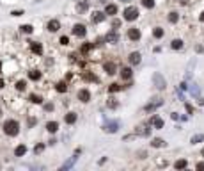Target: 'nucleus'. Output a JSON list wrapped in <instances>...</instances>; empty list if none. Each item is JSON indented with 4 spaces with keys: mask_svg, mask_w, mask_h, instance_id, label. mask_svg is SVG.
Wrapping results in <instances>:
<instances>
[{
    "mask_svg": "<svg viewBox=\"0 0 204 171\" xmlns=\"http://www.w3.org/2000/svg\"><path fill=\"white\" fill-rule=\"evenodd\" d=\"M30 52H34L36 55H43V45L37 41H30Z\"/></svg>",
    "mask_w": 204,
    "mask_h": 171,
    "instance_id": "f3484780",
    "label": "nucleus"
},
{
    "mask_svg": "<svg viewBox=\"0 0 204 171\" xmlns=\"http://www.w3.org/2000/svg\"><path fill=\"white\" fill-rule=\"evenodd\" d=\"M105 18H107L105 11H94V12H92V16H91L92 23H101V21H105Z\"/></svg>",
    "mask_w": 204,
    "mask_h": 171,
    "instance_id": "9d476101",
    "label": "nucleus"
},
{
    "mask_svg": "<svg viewBox=\"0 0 204 171\" xmlns=\"http://www.w3.org/2000/svg\"><path fill=\"white\" fill-rule=\"evenodd\" d=\"M140 30L137 29V27H131V29H128V39L130 41H139L140 39Z\"/></svg>",
    "mask_w": 204,
    "mask_h": 171,
    "instance_id": "9b49d317",
    "label": "nucleus"
},
{
    "mask_svg": "<svg viewBox=\"0 0 204 171\" xmlns=\"http://www.w3.org/2000/svg\"><path fill=\"white\" fill-rule=\"evenodd\" d=\"M76 98H78L80 102L87 103V102H91V91H89V89H80L78 95H76Z\"/></svg>",
    "mask_w": 204,
    "mask_h": 171,
    "instance_id": "4468645a",
    "label": "nucleus"
},
{
    "mask_svg": "<svg viewBox=\"0 0 204 171\" xmlns=\"http://www.w3.org/2000/svg\"><path fill=\"white\" fill-rule=\"evenodd\" d=\"M179 87H181V91H187V89H188V86H187V82H181V86H179Z\"/></svg>",
    "mask_w": 204,
    "mask_h": 171,
    "instance_id": "603ef678",
    "label": "nucleus"
},
{
    "mask_svg": "<svg viewBox=\"0 0 204 171\" xmlns=\"http://www.w3.org/2000/svg\"><path fill=\"white\" fill-rule=\"evenodd\" d=\"M83 80H87V82H99V79H98L92 71H85V73H83Z\"/></svg>",
    "mask_w": 204,
    "mask_h": 171,
    "instance_id": "b1692460",
    "label": "nucleus"
},
{
    "mask_svg": "<svg viewBox=\"0 0 204 171\" xmlns=\"http://www.w3.org/2000/svg\"><path fill=\"white\" fill-rule=\"evenodd\" d=\"M121 23H123L121 20H117V18H114V20H112V29H114V30H115V29H119V27H121Z\"/></svg>",
    "mask_w": 204,
    "mask_h": 171,
    "instance_id": "37998d69",
    "label": "nucleus"
},
{
    "mask_svg": "<svg viewBox=\"0 0 204 171\" xmlns=\"http://www.w3.org/2000/svg\"><path fill=\"white\" fill-rule=\"evenodd\" d=\"M43 152H44V143H39V145H36V146H34V153H36V155L43 153Z\"/></svg>",
    "mask_w": 204,
    "mask_h": 171,
    "instance_id": "58836bf2",
    "label": "nucleus"
},
{
    "mask_svg": "<svg viewBox=\"0 0 204 171\" xmlns=\"http://www.w3.org/2000/svg\"><path fill=\"white\" fill-rule=\"evenodd\" d=\"M151 125H139L137 127V130H135V134L137 136H142V137H149L151 136V128H149Z\"/></svg>",
    "mask_w": 204,
    "mask_h": 171,
    "instance_id": "6e6552de",
    "label": "nucleus"
},
{
    "mask_svg": "<svg viewBox=\"0 0 204 171\" xmlns=\"http://www.w3.org/2000/svg\"><path fill=\"white\" fill-rule=\"evenodd\" d=\"M163 34H165V32H163V29H162V27H155V29H153V36H155L156 39H162V37H163Z\"/></svg>",
    "mask_w": 204,
    "mask_h": 171,
    "instance_id": "72a5a7b5",
    "label": "nucleus"
},
{
    "mask_svg": "<svg viewBox=\"0 0 204 171\" xmlns=\"http://www.w3.org/2000/svg\"><path fill=\"white\" fill-rule=\"evenodd\" d=\"M105 14H108V16L117 14V5H115V4H108V5L105 7Z\"/></svg>",
    "mask_w": 204,
    "mask_h": 171,
    "instance_id": "5701e85b",
    "label": "nucleus"
},
{
    "mask_svg": "<svg viewBox=\"0 0 204 171\" xmlns=\"http://www.w3.org/2000/svg\"><path fill=\"white\" fill-rule=\"evenodd\" d=\"M140 2H142V5L146 9H153L155 7V0H140Z\"/></svg>",
    "mask_w": 204,
    "mask_h": 171,
    "instance_id": "ea45409f",
    "label": "nucleus"
},
{
    "mask_svg": "<svg viewBox=\"0 0 204 171\" xmlns=\"http://www.w3.org/2000/svg\"><path fill=\"white\" fill-rule=\"evenodd\" d=\"M103 43H105V37H96V41H94L96 46H99V45H103Z\"/></svg>",
    "mask_w": 204,
    "mask_h": 171,
    "instance_id": "8fccbe9b",
    "label": "nucleus"
},
{
    "mask_svg": "<svg viewBox=\"0 0 204 171\" xmlns=\"http://www.w3.org/2000/svg\"><path fill=\"white\" fill-rule=\"evenodd\" d=\"M76 120H78V114H76V112H68V114L64 116V121H66L68 125H75Z\"/></svg>",
    "mask_w": 204,
    "mask_h": 171,
    "instance_id": "aec40b11",
    "label": "nucleus"
},
{
    "mask_svg": "<svg viewBox=\"0 0 204 171\" xmlns=\"http://www.w3.org/2000/svg\"><path fill=\"white\" fill-rule=\"evenodd\" d=\"M46 29H48V32H57V30L60 29V21H59L57 18H52V20L48 21Z\"/></svg>",
    "mask_w": 204,
    "mask_h": 171,
    "instance_id": "2eb2a0df",
    "label": "nucleus"
},
{
    "mask_svg": "<svg viewBox=\"0 0 204 171\" xmlns=\"http://www.w3.org/2000/svg\"><path fill=\"white\" fill-rule=\"evenodd\" d=\"M171 48L172 50H181L183 48V41L181 39H172L171 41Z\"/></svg>",
    "mask_w": 204,
    "mask_h": 171,
    "instance_id": "c85d7f7f",
    "label": "nucleus"
},
{
    "mask_svg": "<svg viewBox=\"0 0 204 171\" xmlns=\"http://www.w3.org/2000/svg\"><path fill=\"white\" fill-rule=\"evenodd\" d=\"M201 155H203V157H204V148H203V150H201Z\"/></svg>",
    "mask_w": 204,
    "mask_h": 171,
    "instance_id": "680f3d73",
    "label": "nucleus"
},
{
    "mask_svg": "<svg viewBox=\"0 0 204 171\" xmlns=\"http://www.w3.org/2000/svg\"><path fill=\"white\" fill-rule=\"evenodd\" d=\"M76 161H78V153H76V155H73V157H71V159H69V161H68V162H66V164H64L60 170L66 171V170H69V168H73V166L76 164Z\"/></svg>",
    "mask_w": 204,
    "mask_h": 171,
    "instance_id": "412c9836",
    "label": "nucleus"
},
{
    "mask_svg": "<svg viewBox=\"0 0 204 171\" xmlns=\"http://www.w3.org/2000/svg\"><path fill=\"white\" fill-rule=\"evenodd\" d=\"M195 168H197L199 171H201V170H204V162H197V166H195Z\"/></svg>",
    "mask_w": 204,
    "mask_h": 171,
    "instance_id": "6e6d98bb",
    "label": "nucleus"
},
{
    "mask_svg": "<svg viewBox=\"0 0 204 171\" xmlns=\"http://www.w3.org/2000/svg\"><path fill=\"white\" fill-rule=\"evenodd\" d=\"M103 130H105L107 134H115V132L119 130V121H107V123L103 125Z\"/></svg>",
    "mask_w": 204,
    "mask_h": 171,
    "instance_id": "423d86ee",
    "label": "nucleus"
},
{
    "mask_svg": "<svg viewBox=\"0 0 204 171\" xmlns=\"http://www.w3.org/2000/svg\"><path fill=\"white\" fill-rule=\"evenodd\" d=\"M2 128L5 132V136H9V137H16L20 134V123L16 120H5L4 125H2Z\"/></svg>",
    "mask_w": 204,
    "mask_h": 171,
    "instance_id": "f257e3e1",
    "label": "nucleus"
},
{
    "mask_svg": "<svg viewBox=\"0 0 204 171\" xmlns=\"http://www.w3.org/2000/svg\"><path fill=\"white\" fill-rule=\"evenodd\" d=\"M194 66H195V59H194V61H190V64H188V70H187V80L192 77V68H194Z\"/></svg>",
    "mask_w": 204,
    "mask_h": 171,
    "instance_id": "a19ab883",
    "label": "nucleus"
},
{
    "mask_svg": "<svg viewBox=\"0 0 204 171\" xmlns=\"http://www.w3.org/2000/svg\"><path fill=\"white\" fill-rule=\"evenodd\" d=\"M55 89H57L59 93H66V91H68V84H66L64 80H60V82L55 84Z\"/></svg>",
    "mask_w": 204,
    "mask_h": 171,
    "instance_id": "2f4dec72",
    "label": "nucleus"
},
{
    "mask_svg": "<svg viewBox=\"0 0 204 171\" xmlns=\"http://www.w3.org/2000/svg\"><path fill=\"white\" fill-rule=\"evenodd\" d=\"M60 45H64V46L69 45V37H68V36H62V37H60Z\"/></svg>",
    "mask_w": 204,
    "mask_h": 171,
    "instance_id": "49530a36",
    "label": "nucleus"
},
{
    "mask_svg": "<svg viewBox=\"0 0 204 171\" xmlns=\"http://www.w3.org/2000/svg\"><path fill=\"white\" fill-rule=\"evenodd\" d=\"M199 20H201V21H203V23H204V11H203V12H201V16H199Z\"/></svg>",
    "mask_w": 204,
    "mask_h": 171,
    "instance_id": "bf43d9fd",
    "label": "nucleus"
},
{
    "mask_svg": "<svg viewBox=\"0 0 204 171\" xmlns=\"http://www.w3.org/2000/svg\"><path fill=\"white\" fill-rule=\"evenodd\" d=\"M75 7H76V12H78V14H85V12L89 11V2H87V0H76Z\"/></svg>",
    "mask_w": 204,
    "mask_h": 171,
    "instance_id": "0eeeda50",
    "label": "nucleus"
},
{
    "mask_svg": "<svg viewBox=\"0 0 204 171\" xmlns=\"http://www.w3.org/2000/svg\"><path fill=\"white\" fill-rule=\"evenodd\" d=\"M153 84H155V87H158V89H165L167 87V82H165V79H163V75L162 73H153Z\"/></svg>",
    "mask_w": 204,
    "mask_h": 171,
    "instance_id": "7ed1b4c3",
    "label": "nucleus"
},
{
    "mask_svg": "<svg viewBox=\"0 0 204 171\" xmlns=\"http://www.w3.org/2000/svg\"><path fill=\"white\" fill-rule=\"evenodd\" d=\"M197 100H199V105H204V96H199Z\"/></svg>",
    "mask_w": 204,
    "mask_h": 171,
    "instance_id": "4d7b16f0",
    "label": "nucleus"
},
{
    "mask_svg": "<svg viewBox=\"0 0 204 171\" xmlns=\"http://www.w3.org/2000/svg\"><path fill=\"white\" fill-rule=\"evenodd\" d=\"M123 18H124L126 21H135V20L139 18V9H137V7H133V5L126 7V9L123 11Z\"/></svg>",
    "mask_w": 204,
    "mask_h": 171,
    "instance_id": "f03ea898",
    "label": "nucleus"
},
{
    "mask_svg": "<svg viewBox=\"0 0 204 171\" xmlns=\"http://www.w3.org/2000/svg\"><path fill=\"white\" fill-rule=\"evenodd\" d=\"M4 86H5V82H4V79H0V89H2Z\"/></svg>",
    "mask_w": 204,
    "mask_h": 171,
    "instance_id": "13d9d810",
    "label": "nucleus"
},
{
    "mask_svg": "<svg viewBox=\"0 0 204 171\" xmlns=\"http://www.w3.org/2000/svg\"><path fill=\"white\" fill-rule=\"evenodd\" d=\"M36 123H37L36 118H28V120H27V125H28V127H36Z\"/></svg>",
    "mask_w": 204,
    "mask_h": 171,
    "instance_id": "c03bdc74",
    "label": "nucleus"
},
{
    "mask_svg": "<svg viewBox=\"0 0 204 171\" xmlns=\"http://www.w3.org/2000/svg\"><path fill=\"white\" fill-rule=\"evenodd\" d=\"M28 100H30L32 103H43V96L37 95V93H30V95H28Z\"/></svg>",
    "mask_w": 204,
    "mask_h": 171,
    "instance_id": "393cba45",
    "label": "nucleus"
},
{
    "mask_svg": "<svg viewBox=\"0 0 204 171\" xmlns=\"http://www.w3.org/2000/svg\"><path fill=\"white\" fill-rule=\"evenodd\" d=\"M167 20H169L171 23H178V20H179V14H178L176 11H172V12H169V16H167Z\"/></svg>",
    "mask_w": 204,
    "mask_h": 171,
    "instance_id": "f704fd0d",
    "label": "nucleus"
},
{
    "mask_svg": "<svg viewBox=\"0 0 204 171\" xmlns=\"http://www.w3.org/2000/svg\"><path fill=\"white\" fill-rule=\"evenodd\" d=\"M44 127H46V130H48L50 134H57L59 128H60V127H59V121H48Z\"/></svg>",
    "mask_w": 204,
    "mask_h": 171,
    "instance_id": "6ab92c4d",
    "label": "nucleus"
},
{
    "mask_svg": "<svg viewBox=\"0 0 204 171\" xmlns=\"http://www.w3.org/2000/svg\"><path fill=\"white\" fill-rule=\"evenodd\" d=\"M25 153H27V146H25V145L16 146V150H14V155H16V157H23Z\"/></svg>",
    "mask_w": 204,
    "mask_h": 171,
    "instance_id": "bb28decb",
    "label": "nucleus"
},
{
    "mask_svg": "<svg viewBox=\"0 0 204 171\" xmlns=\"http://www.w3.org/2000/svg\"><path fill=\"white\" fill-rule=\"evenodd\" d=\"M92 48H94V45H92V43H85V45H82L80 52H82V55H87V54H89Z\"/></svg>",
    "mask_w": 204,
    "mask_h": 171,
    "instance_id": "c756f323",
    "label": "nucleus"
},
{
    "mask_svg": "<svg viewBox=\"0 0 204 171\" xmlns=\"http://www.w3.org/2000/svg\"><path fill=\"white\" fill-rule=\"evenodd\" d=\"M105 41H107V43L115 45V43H119V34H117L115 30H112V32H108V34L105 36Z\"/></svg>",
    "mask_w": 204,
    "mask_h": 171,
    "instance_id": "dca6fc26",
    "label": "nucleus"
},
{
    "mask_svg": "<svg viewBox=\"0 0 204 171\" xmlns=\"http://www.w3.org/2000/svg\"><path fill=\"white\" fill-rule=\"evenodd\" d=\"M162 105H163V100H162V98H153V100L144 107V111H146V112H155V111H156L158 107H162Z\"/></svg>",
    "mask_w": 204,
    "mask_h": 171,
    "instance_id": "20e7f679",
    "label": "nucleus"
},
{
    "mask_svg": "<svg viewBox=\"0 0 204 171\" xmlns=\"http://www.w3.org/2000/svg\"><path fill=\"white\" fill-rule=\"evenodd\" d=\"M140 61H142V55H140V52H131V54L128 55V62H130L131 66H137V64H140Z\"/></svg>",
    "mask_w": 204,
    "mask_h": 171,
    "instance_id": "1a4fd4ad",
    "label": "nucleus"
},
{
    "mask_svg": "<svg viewBox=\"0 0 204 171\" xmlns=\"http://www.w3.org/2000/svg\"><path fill=\"white\" fill-rule=\"evenodd\" d=\"M103 70H105L107 75H115V71H117V64L112 62V61H108V62L103 64Z\"/></svg>",
    "mask_w": 204,
    "mask_h": 171,
    "instance_id": "f8f14e48",
    "label": "nucleus"
},
{
    "mask_svg": "<svg viewBox=\"0 0 204 171\" xmlns=\"http://www.w3.org/2000/svg\"><path fill=\"white\" fill-rule=\"evenodd\" d=\"M0 73H2V61H0Z\"/></svg>",
    "mask_w": 204,
    "mask_h": 171,
    "instance_id": "e2e57ef3",
    "label": "nucleus"
},
{
    "mask_svg": "<svg viewBox=\"0 0 204 171\" xmlns=\"http://www.w3.org/2000/svg\"><path fill=\"white\" fill-rule=\"evenodd\" d=\"M28 79L30 80H39L41 79V71L39 70H30L28 71Z\"/></svg>",
    "mask_w": 204,
    "mask_h": 171,
    "instance_id": "7c9ffc66",
    "label": "nucleus"
},
{
    "mask_svg": "<svg viewBox=\"0 0 204 171\" xmlns=\"http://www.w3.org/2000/svg\"><path fill=\"white\" fill-rule=\"evenodd\" d=\"M146 157H147L146 152H139V159H146Z\"/></svg>",
    "mask_w": 204,
    "mask_h": 171,
    "instance_id": "5fc2aeb1",
    "label": "nucleus"
},
{
    "mask_svg": "<svg viewBox=\"0 0 204 171\" xmlns=\"http://www.w3.org/2000/svg\"><path fill=\"white\" fill-rule=\"evenodd\" d=\"M171 118H172V120H176V121H178V120H179V114H178V112H172V114H171Z\"/></svg>",
    "mask_w": 204,
    "mask_h": 171,
    "instance_id": "864d4df0",
    "label": "nucleus"
},
{
    "mask_svg": "<svg viewBox=\"0 0 204 171\" xmlns=\"http://www.w3.org/2000/svg\"><path fill=\"white\" fill-rule=\"evenodd\" d=\"M165 145H167V143H165L163 139H160V137H155V139L151 141V146H153V148H163Z\"/></svg>",
    "mask_w": 204,
    "mask_h": 171,
    "instance_id": "a878e982",
    "label": "nucleus"
},
{
    "mask_svg": "<svg viewBox=\"0 0 204 171\" xmlns=\"http://www.w3.org/2000/svg\"><path fill=\"white\" fill-rule=\"evenodd\" d=\"M185 109H187V112H188V114H194V107H192L190 103H185Z\"/></svg>",
    "mask_w": 204,
    "mask_h": 171,
    "instance_id": "3c124183",
    "label": "nucleus"
},
{
    "mask_svg": "<svg viewBox=\"0 0 204 171\" xmlns=\"http://www.w3.org/2000/svg\"><path fill=\"white\" fill-rule=\"evenodd\" d=\"M121 2H124V4H128V2H131V0H121Z\"/></svg>",
    "mask_w": 204,
    "mask_h": 171,
    "instance_id": "052dcab7",
    "label": "nucleus"
},
{
    "mask_svg": "<svg viewBox=\"0 0 204 171\" xmlns=\"http://www.w3.org/2000/svg\"><path fill=\"white\" fill-rule=\"evenodd\" d=\"M187 166H188V162H187V159H178L176 162H174V170H187Z\"/></svg>",
    "mask_w": 204,
    "mask_h": 171,
    "instance_id": "4be33fe9",
    "label": "nucleus"
},
{
    "mask_svg": "<svg viewBox=\"0 0 204 171\" xmlns=\"http://www.w3.org/2000/svg\"><path fill=\"white\" fill-rule=\"evenodd\" d=\"M124 86H121V84H110L108 86V93H117V91H121Z\"/></svg>",
    "mask_w": 204,
    "mask_h": 171,
    "instance_id": "e433bc0d",
    "label": "nucleus"
},
{
    "mask_svg": "<svg viewBox=\"0 0 204 171\" xmlns=\"http://www.w3.org/2000/svg\"><path fill=\"white\" fill-rule=\"evenodd\" d=\"M119 75H121V79H123V80H131L133 71H131V68H130V66H124V68H121V70H119Z\"/></svg>",
    "mask_w": 204,
    "mask_h": 171,
    "instance_id": "ddd939ff",
    "label": "nucleus"
},
{
    "mask_svg": "<svg viewBox=\"0 0 204 171\" xmlns=\"http://www.w3.org/2000/svg\"><path fill=\"white\" fill-rule=\"evenodd\" d=\"M107 107H108V109H117V107H119V102H117L115 98H108V100H107Z\"/></svg>",
    "mask_w": 204,
    "mask_h": 171,
    "instance_id": "c9c22d12",
    "label": "nucleus"
},
{
    "mask_svg": "<svg viewBox=\"0 0 204 171\" xmlns=\"http://www.w3.org/2000/svg\"><path fill=\"white\" fill-rule=\"evenodd\" d=\"M21 14H23L21 9H14V11H11V16H21Z\"/></svg>",
    "mask_w": 204,
    "mask_h": 171,
    "instance_id": "a18cd8bd",
    "label": "nucleus"
},
{
    "mask_svg": "<svg viewBox=\"0 0 204 171\" xmlns=\"http://www.w3.org/2000/svg\"><path fill=\"white\" fill-rule=\"evenodd\" d=\"M44 111H46V112H52V111H53V103H50V102L44 103Z\"/></svg>",
    "mask_w": 204,
    "mask_h": 171,
    "instance_id": "de8ad7c7",
    "label": "nucleus"
},
{
    "mask_svg": "<svg viewBox=\"0 0 204 171\" xmlns=\"http://www.w3.org/2000/svg\"><path fill=\"white\" fill-rule=\"evenodd\" d=\"M25 87H27V82H25V80H18V82H16V89H18V91H25Z\"/></svg>",
    "mask_w": 204,
    "mask_h": 171,
    "instance_id": "79ce46f5",
    "label": "nucleus"
},
{
    "mask_svg": "<svg viewBox=\"0 0 204 171\" xmlns=\"http://www.w3.org/2000/svg\"><path fill=\"white\" fill-rule=\"evenodd\" d=\"M135 137H137V134H128V136L123 137V141H131V139H135Z\"/></svg>",
    "mask_w": 204,
    "mask_h": 171,
    "instance_id": "09e8293b",
    "label": "nucleus"
},
{
    "mask_svg": "<svg viewBox=\"0 0 204 171\" xmlns=\"http://www.w3.org/2000/svg\"><path fill=\"white\" fill-rule=\"evenodd\" d=\"M73 36H76V37H85L87 36V27L85 25H82V23H76V25H73Z\"/></svg>",
    "mask_w": 204,
    "mask_h": 171,
    "instance_id": "39448f33",
    "label": "nucleus"
},
{
    "mask_svg": "<svg viewBox=\"0 0 204 171\" xmlns=\"http://www.w3.org/2000/svg\"><path fill=\"white\" fill-rule=\"evenodd\" d=\"M203 141H204V134H195V136L190 137V143H192V145H199V143H203Z\"/></svg>",
    "mask_w": 204,
    "mask_h": 171,
    "instance_id": "cd10ccee",
    "label": "nucleus"
},
{
    "mask_svg": "<svg viewBox=\"0 0 204 171\" xmlns=\"http://www.w3.org/2000/svg\"><path fill=\"white\" fill-rule=\"evenodd\" d=\"M188 89H190V93H192L195 98H199V86H197V84H192Z\"/></svg>",
    "mask_w": 204,
    "mask_h": 171,
    "instance_id": "4c0bfd02",
    "label": "nucleus"
},
{
    "mask_svg": "<svg viewBox=\"0 0 204 171\" xmlns=\"http://www.w3.org/2000/svg\"><path fill=\"white\" fill-rule=\"evenodd\" d=\"M149 125H151V127H155V128H163V125H165V123H163V120H162V118L153 116V118L149 120Z\"/></svg>",
    "mask_w": 204,
    "mask_h": 171,
    "instance_id": "a211bd4d",
    "label": "nucleus"
},
{
    "mask_svg": "<svg viewBox=\"0 0 204 171\" xmlns=\"http://www.w3.org/2000/svg\"><path fill=\"white\" fill-rule=\"evenodd\" d=\"M20 30H21L23 34H32V32H34V27H32L30 23H25V25L20 27Z\"/></svg>",
    "mask_w": 204,
    "mask_h": 171,
    "instance_id": "473e14b6",
    "label": "nucleus"
}]
</instances>
